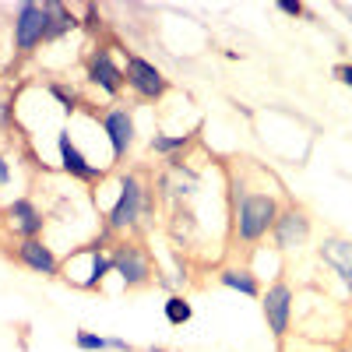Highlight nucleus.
I'll list each match as a JSON object with an SVG mask.
<instances>
[{
  "instance_id": "21",
  "label": "nucleus",
  "mask_w": 352,
  "mask_h": 352,
  "mask_svg": "<svg viewBox=\"0 0 352 352\" xmlns=\"http://www.w3.org/2000/svg\"><path fill=\"white\" fill-rule=\"evenodd\" d=\"M14 116H18L14 92H4V96H0V134H11L14 131Z\"/></svg>"
},
{
  "instance_id": "7",
  "label": "nucleus",
  "mask_w": 352,
  "mask_h": 352,
  "mask_svg": "<svg viewBox=\"0 0 352 352\" xmlns=\"http://www.w3.org/2000/svg\"><path fill=\"white\" fill-rule=\"evenodd\" d=\"M124 78H127V92L138 102H162L173 88L169 78L162 74V67L144 60L141 53H127V50H124Z\"/></svg>"
},
{
  "instance_id": "2",
  "label": "nucleus",
  "mask_w": 352,
  "mask_h": 352,
  "mask_svg": "<svg viewBox=\"0 0 352 352\" xmlns=\"http://www.w3.org/2000/svg\"><path fill=\"white\" fill-rule=\"evenodd\" d=\"M155 208H159V201L152 194V184L144 180V173L124 169L116 201L109 204V212L102 215V229H109L113 236H141V232L152 226Z\"/></svg>"
},
{
  "instance_id": "10",
  "label": "nucleus",
  "mask_w": 352,
  "mask_h": 352,
  "mask_svg": "<svg viewBox=\"0 0 352 352\" xmlns=\"http://www.w3.org/2000/svg\"><path fill=\"white\" fill-rule=\"evenodd\" d=\"M46 222H50L46 212L32 197H14L0 208V226L8 229V236H14V243L18 240H43Z\"/></svg>"
},
{
  "instance_id": "4",
  "label": "nucleus",
  "mask_w": 352,
  "mask_h": 352,
  "mask_svg": "<svg viewBox=\"0 0 352 352\" xmlns=\"http://www.w3.org/2000/svg\"><path fill=\"white\" fill-rule=\"evenodd\" d=\"M197 190H201V176L187 162H162V169L152 176V194L169 212L190 204L197 197Z\"/></svg>"
},
{
  "instance_id": "15",
  "label": "nucleus",
  "mask_w": 352,
  "mask_h": 352,
  "mask_svg": "<svg viewBox=\"0 0 352 352\" xmlns=\"http://www.w3.org/2000/svg\"><path fill=\"white\" fill-rule=\"evenodd\" d=\"M215 282L222 289H232V292H240V296L247 300H261V278L254 275V268H247V264H226V268H219Z\"/></svg>"
},
{
  "instance_id": "20",
  "label": "nucleus",
  "mask_w": 352,
  "mask_h": 352,
  "mask_svg": "<svg viewBox=\"0 0 352 352\" xmlns=\"http://www.w3.org/2000/svg\"><path fill=\"white\" fill-rule=\"evenodd\" d=\"M74 345L81 352H109V338L106 335H96V331H74Z\"/></svg>"
},
{
  "instance_id": "18",
  "label": "nucleus",
  "mask_w": 352,
  "mask_h": 352,
  "mask_svg": "<svg viewBox=\"0 0 352 352\" xmlns=\"http://www.w3.org/2000/svg\"><path fill=\"white\" fill-rule=\"evenodd\" d=\"M46 92L56 99V106H60L64 113H78V109H85V96L78 92L74 85H67V81H46Z\"/></svg>"
},
{
  "instance_id": "23",
  "label": "nucleus",
  "mask_w": 352,
  "mask_h": 352,
  "mask_svg": "<svg viewBox=\"0 0 352 352\" xmlns=\"http://www.w3.org/2000/svg\"><path fill=\"white\" fill-rule=\"evenodd\" d=\"M278 11L289 14V18H303L307 14V8L300 4V0H278Z\"/></svg>"
},
{
  "instance_id": "3",
  "label": "nucleus",
  "mask_w": 352,
  "mask_h": 352,
  "mask_svg": "<svg viewBox=\"0 0 352 352\" xmlns=\"http://www.w3.org/2000/svg\"><path fill=\"white\" fill-rule=\"evenodd\" d=\"M109 261H113V275L124 282L127 292L148 289L155 282V264L152 254L138 236H116L109 243Z\"/></svg>"
},
{
  "instance_id": "16",
  "label": "nucleus",
  "mask_w": 352,
  "mask_h": 352,
  "mask_svg": "<svg viewBox=\"0 0 352 352\" xmlns=\"http://www.w3.org/2000/svg\"><path fill=\"white\" fill-rule=\"evenodd\" d=\"M43 8H46V43H60L81 25V18L67 4H60V0H46Z\"/></svg>"
},
{
  "instance_id": "12",
  "label": "nucleus",
  "mask_w": 352,
  "mask_h": 352,
  "mask_svg": "<svg viewBox=\"0 0 352 352\" xmlns=\"http://www.w3.org/2000/svg\"><path fill=\"white\" fill-rule=\"evenodd\" d=\"M56 159H60V169L71 176V180H78V184L92 187V184H102V176H106V169L96 166V162L74 144V138H71L67 127L56 131Z\"/></svg>"
},
{
  "instance_id": "13",
  "label": "nucleus",
  "mask_w": 352,
  "mask_h": 352,
  "mask_svg": "<svg viewBox=\"0 0 352 352\" xmlns=\"http://www.w3.org/2000/svg\"><path fill=\"white\" fill-rule=\"evenodd\" d=\"M14 264H21L25 272H32L39 278H60V254H56L46 240H18L11 250Z\"/></svg>"
},
{
  "instance_id": "24",
  "label": "nucleus",
  "mask_w": 352,
  "mask_h": 352,
  "mask_svg": "<svg viewBox=\"0 0 352 352\" xmlns=\"http://www.w3.org/2000/svg\"><path fill=\"white\" fill-rule=\"evenodd\" d=\"M335 78H338L345 88H352V64H335Z\"/></svg>"
},
{
  "instance_id": "17",
  "label": "nucleus",
  "mask_w": 352,
  "mask_h": 352,
  "mask_svg": "<svg viewBox=\"0 0 352 352\" xmlns=\"http://www.w3.org/2000/svg\"><path fill=\"white\" fill-rule=\"evenodd\" d=\"M190 144H194V134H152L148 138V152L159 155L162 162H184Z\"/></svg>"
},
{
  "instance_id": "5",
  "label": "nucleus",
  "mask_w": 352,
  "mask_h": 352,
  "mask_svg": "<svg viewBox=\"0 0 352 352\" xmlns=\"http://www.w3.org/2000/svg\"><path fill=\"white\" fill-rule=\"evenodd\" d=\"M113 50L116 46H109V43H96L92 50H88V56H85V81L92 85L99 96L116 102V96L127 88V78H124V60H116Z\"/></svg>"
},
{
  "instance_id": "19",
  "label": "nucleus",
  "mask_w": 352,
  "mask_h": 352,
  "mask_svg": "<svg viewBox=\"0 0 352 352\" xmlns=\"http://www.w3.org/2000/svg\"><path fill=\"white\" fill-rule=\"evenodd\" d=\"M162 317L169 320L173 328H184V324H190V320H194V307H190V300L184 296V292H176V296H166Z\"/></svg>"
},
{
  "instance_id": "25",
  "label": "nucleus",
  "mask_w": 352,
  "mask_h": 352,
  "mask_svg": "<svg viewBox=\"0 0 352 352\" xmlns=\"http://www.w3.org/2000/svg\"><path fill=\"white\" fill-rule=\"evenodd\" d=\"M109 352H138V345H131L127 338H109Z\"/></svg>"
},
{
  "instance_id": "6",
  "label": "nucleus",
  "mask_w": 352,
  "mask_h": 352,
  "mask_svg": "<svg viewBox=\"0 0 352 352\" xmlns=\"http://www.w3.org/2000/svg\"><path fill=\"white\" fill-rule=\"evenodd\" d=\"M96 124L102 127V134H106V141H109L113 166H124V159L131 155L134 141H138V124H134L131 106L109 102L106 109H96Z\"/></svg>"
},
{
  "instance_id": "14",
  "label": "nucleus",
  "mask_w": 352,
  "mask_h": 352,
  "mask_svg": "<svg viewBox=\"0 0 352 352\" xmlns=\"http://www.w3.org/2000/svg\"><path fill=\"white\" fill-rule=\"evenodd\" d=\"M317 257H320V264L352 292V240L349 236H324L317 243Z\"/></svg>"
},
{
  "instance_id": "9",
  "label": "nucleus",
  "mask_w": 352,
  "mask_h": 352,
  "mask_svg": "<svg viewBox=\"0 0 352 352\" xmlns=\"http://www.w3.org/2000/svg\"><path fill=\"white\" fill-rule=\"evenodd\" d=\"M310 236H314V215L303 208V204H296V201L282 204V212L275 219V229H272L275 250L278 254H292V250L307 247Z\"/></svg>"
},
{
  "instance_id": "22",
  "label": "nucleus",
  "mask_w": 352,
  "mask_h": 352,
  "mask_svg": "<svg viewBox=\"0 0 352 352\" xmlns=\"http://www.w3.org/2000/svg\"><path fill=\"white\" fill-rule=\"evenodd\" d=\"M11 176H14V169H11V159L0 152V208H4V187L11 184Z\"/></svg>"
},
{
  "instance_id": "1",
  "label": "nucleus",
  "mask_w": 352,
  "mask_h": 352,
  "mask_svg": "<svg viewBox=\"0 0 352 352\" xmlns=\"http://www.w3.org/2000/svg\"><path fill=\"white\" fill-rule=\"evenodd\" d=\"M282 201L272 190H247L243 184H229V243L232 250H254L272 236Z\"/></svg>"
},
{
  "instance_id": "11",
  "label": "nucleus",
  "mask_w": 352,
  "mask_h": 352,
  "mask_svg": "<svg viewBox=\"0 0 352 352\" xmlns=\"http://www.w3.org/2000/svg\"><path fill=\"white\" fill-rule=\"evenodd\" d=\"M292 303H296V289L285 278H275L261 292V314H264V324H268L275 342H282L292 331Z\"/></svg>"
},
{
  "instance_id": "8",
  "label": "nucleus",
  "mask_w": 352,
  "mask_h": 352,
  "mask_svg": "<svg viewBox=\"0 0 352 352\" xmlns=\"http://www.w3.org/2000/svg\"><path fill=\"white\" fill-rule=\"evenodd\" d=\"M43 43H46V8L36 4V0H25V4H18L14 14H11V46H14V56L25 60V56H32Z\"/></svg>"
}]
</instances>
